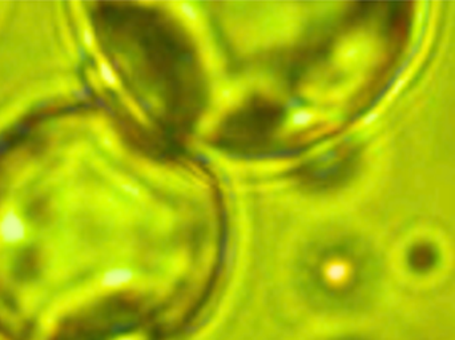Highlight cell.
I'll return each instance as SVG.
<instances>
[{
    "instance_id": "6da1fadb",
    "label": "cell",
    "mask_w": 455,
    "mask_h": 340,
    "mask_svg": "<svg viewBox=\"0 0 455 340\" xmlns=\"http://www.w3.org/2000/svg\"><path fill=\"white\" fill-rule=\"evenodd\" d=\"M123 64L138 98L157 119L184 127L199 114L203 79L191 43L167 16L138 7L123 12Z\"/></svg>"
}]
</instances>
